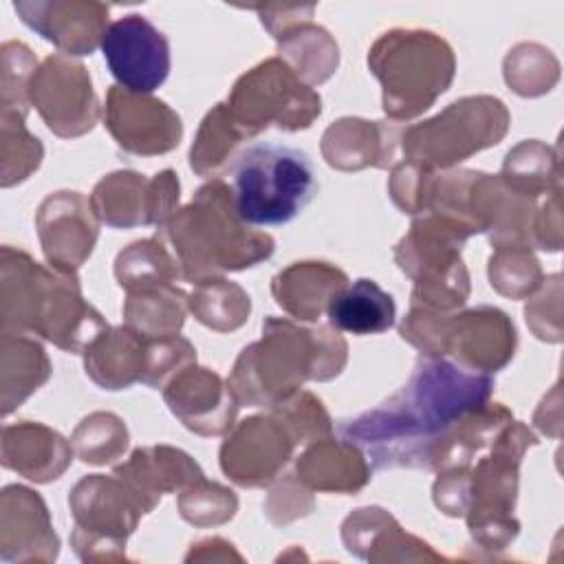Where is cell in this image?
Returning <instances> with one entry per match:
<instances>
[{
	"label": "cell",
	"mask_w": 564,
	"mask_h": 564,
	"mask_svg": "<svg viewBox=\"0 0 564 564\" xmlns=\"http://www.w3.org/2000/svg\"><path fill=\"white\" fill-rule=\"evenodd\" d=\"M494 375L476 372L447 357L421 355L403 388L372 410L341 423V438L355 443L375 469H432L456 425L485 405Z\"/></svg>",
	"instance_id": "cell-1"
},
{
	"label": "cell",
	"mask_w": 564,
	"mask_h": 564,
	"mask_svg": "<svg viewBox=\"0 0 564 564\" xmlns=\"http://www.w3.org/2000/svg\"><path fill=\"white\" fill-rule=\"evenodd\" d=\"M348 361V344L330 324L302 326L269 315L262 337L245 346L227 377L240 405L275 408L297 394L306 381H330Z\"/></svg>",
	"instance_id": "cell-2"
},
{
	"label": "cell",
	"mask_w": 564,
	"mask_h": 564,
	"mask_svg": "<svg viewBox=\"0 0 564 564\" xmlns=\"http://www.w3.org/2000/svg\"><path fill=\"white\" fill-rule=\"evenodd\" d=\"M108 322L82 295L77 273L40 264L26 251H0V330L51 341L64 352H84Z\"/></svg>",
	"instance_id": "cell-3"
},
{
	"label": "cell",
	"mask_w": 564,
	"mask_h": 564,
	"mask_svg": "<svg viewBox=\"0 0 564 564\" xmlns=\"http://www.w3.org/2000/svg\"><path fill=\"white\" fill-rule=\"evenodd\" d=\"M156 238L170 245L181 278L192 284L256 267L275 251L273 236L238 216L234 189L223 178L200 185L194 198L156 229Z\"/></svg>",
	"instance_id": "cell-4"
},
{
	"label": "cell",
	"mask_w": 564,
	"mask_h": 564,
	"mask_svg": "<svg viewBox=\"0 0 564 564\" xmlns=\"http://www.w3.org/2000/svg\"><path fill=\"white\" fill-rule=\"evenodd\" d=\"M368 68L381 84V108L392 121H408L434 106L452 86L454 48L427 29H390L368 51Z\"/></svg>",
	"instance_id": "cell-5"
},
{
	"label": "cell",
	"mask_w": 564,
	"mask_h": 564,
	"mask_svg": "<svg viewBox=\"0 0 564 564\" xmlns=\"http://www.w3.org/2000/svg\"><path fill=\"white\" fill-rule=\"evenodd\" d=\"M403 341L430 357H449L458 366L494 375L516 352L518 333L511 317L496 306L438 313L410 306L399 324Z\"/></svg>",
	"instance_id": "cell-6"
},
{
	"label": "cell",
	"mask_w": 564,
	"mask_h": 564,
	"mask_svg": "<svg viewBox=\"0 0 564 564\" xmlns=\"http://www.w3.org/2000/svg\"><path fill=\"white\" fill-rule=\"evenodd\" d=\"M234 203L251 227L291 223L317 194L311 159L291 145L256 143L234 163Z\"/></svg>",
	"instance_id": "cell-7"
},
{
	"label": "cell",
	"mask_w": 564,
	"mask_h": 564,
	"mask_svg": "<svg viewBox=\"0 0 564 564\" xmlns=\"http://www.w3.org/2000/svg\"><path fill=\"white\" fill-rule=\"evenodd\" d=\"M474 234L456 220L419 214L394 245L397 267L414 282L410 306L452 313L469 297V271L460 249Z\"/></svg>",
	"instance_id": "cell-8"
},
{
	"label": "cell",
	"mask_w": 564,
	"mask_h": 564,
	"mask_svg": "<svg viewBox=\"0 0 564 564\" xmlns=\"http://www.w3.org/2000/svg\"><path fill=\"white\" fill-rule=\"evenodd\" d=\"M538 436L522 421H511L491 443L489 454L469 465V505L465 511L471 540L487 551L507 549L520 533L513 516L520 463Z\"/></svg>",
	"instance_id": "cell-9"
},
{
	"label": "cell",
	"mask_w": 564,
	"mask_h": 564,
	"mask_svg": "<svg viewBox=\"0 0 564 564\" xmlns=\"http://www.w3.org/2000/svg\"><path fill=\"white\" fill-rule=\"evenodd\" d=\"M509 123L511 115L498 97H460L438 115L401 130V161L434 172L454 170L471 154L498 145Z\"/></svg>",
	"instance_id": "cell-10"
},
{
	"label": "cell",
	"mask_w": 564,
	"mask_h": 564,
	"mask_svg": "<svg viewBox=\"0 0 564 564\" xmlns=\"http://www.w3.org/2000/svg\"><path fill=\"white\" fill-rule=\"evenodd\" d=\"M225 104L247 139L271 126L284 132L306 130L322 115L319 93L280 57L262 59L242 73Z\"/></svg>",
	"instance_id": "cell-11"
},
{
	"label": "cell",
	"mask_w": 564,
	"mask_h": 564,
	"mask_svg": "<svg viewBox=\"0 0 564 564\" xmlns=\"http://www.w3.org/2000/svg\"><path fill=\"white\" fill-rule=\"evenodd\" d=\"M70 546L82 562H121L145 509L117 474H88L70 489Z\"/></svg>",
	"instance_id": "cell-12"
},
{
	"label": "cell",
	"mask_w": 564,
	"mask_h": 564,
	"mask_svg": "<svg viewBox=\"0 0 564 564\" xmlns=\"http://www.w3.org/2000/svg\"><path fill=\"white\" fill-rule=\"evenodd\" d=\"M29 104L62 139L84 137L101 115L88 68L64 53H51L42 59L29 84Z\"/></svg>",
	"instance_id": "cell-13"
},
{
	"label": "cell",
	"mask_w": 564,
	"mask_h": 564,
	"mask_svg": "<svg viewBox=\"0 0 564 564\" xmlns=\"http://www.w3.org/2000/svg\"><path fill=\"white\" fill-rule=\"evenodd\" d=\"M99 223L115 229L165 225L181 200V183L174 170H161L145 176L134 170H117L106 174L88 196Z\"/></svg>",
	"instance_id": "cell-14"
},
{
	"label": "cell",
	"mask_w": 564,
	"mask_h": 564,
	"mask_svg": "<svg viewBox=\"0 0 564 564\" xmlns=\"http://www.w3.org/2000/svg\"><path fill=\"white\" fill-rule=\"evenodd\" d=\"M293 452L295 441L273 412L253 414L225 434L218 463L231 482L256 489L275 482Z\"/></svg>",
	"instance_id": "cell-15"
},
{
	"label": "cell",
	"mask_w": 564,
	"mask_h": 564,
	"mask_svg": "<svg viewBox=\"0 0 564 564\" xmlns=\"http://www.w3.org/2000/svg\"><path fill=\"white\" fill-rule=\"evenodd\" d=\"M101 53L117 86L139 95L154 93L170 75V42L139 13L110 22L101 40Z\"/></svg>",
	"instance_id": "cell-16"
},
{
	"label": "cell",
	"mask_w": 564,
	"mask_h": 564,
	"mask_svg": "<svg viewBox=\"0 0 564 564\" xmlns=\"http://www.w3.org/2000/svg\"><path fill=\"white\" fill-rule=\"evenodd\" d=\"M104 126L123 152L137 156L167 154L183 139L181 117L163 99L121 86L106 93Z\"/></svg>",
	"instance_id": "cell-17"
},
{
	"label": "cell",
	"mask_w": 564,
	"mask_h": 564,
	"mask_svg": "<svg viewBox=\"0 0 564 564\" xmlns=\"http://www.w3.org/2000/svg\"><path fill=\"white\" fill-rule=\"evenodd\" d=\"M35 229L48 267L77 273L99 238V218L79 192H51L35 212Z\"/></svg>",
	"instance_id": "cell-18"
},
{
	"label": "cell",
	"mask_w": 564,
	"mask_h": 564,
	"mask_svg": "<svg viewBox=\"0 0 564 564\" xmlns=\"http://www.w3.org/2000/svg\"><path fill=\"white\" fill-rule=\"evenodd\" d=\"M163 401L198 436H225L236 425L240 408L229 383L218 372L196 364L183 368L163 388Z\"/></svg>",
	"instance_id": "cell-19"
},
{
	"label": "cell",
	"mask_w": 564,
	"mask_h": 564,
	"mask_svg": "<svg viewBox=\"0 0 564 564\" xmlns=\"http://www.w3.org/2000/svg\"><path fill=\"white\" fill-rule=\"evenodd\" d=\"M18 18L64 55H90L101 46L108 7L93 0H20Z\"/></svg>",
	"instance_id": "cell-20"
},
{
	"label": "cell",
	"mask_w": 564,
	"mask_h": 564,
	"mask_svg": "<svg viewBox=\"0 0 564 564\" xmlns=\"http://www.w3.org/2000/svg\"><path fill=\"white\" fill-rule=\"evenodd\" d=\"M59 538L42 496L24 485L0 494V557L4 562H53Z\"/></svg>",
	"instance_id": "cell-21"
},
{
	"label": "cell",
	"mask_w": 564,
	"mask_h": 564,
	"mask_svg": "<svg viewBox=\"0 0 564 564\" xmlns=\"http://www.w3.org/2000/svg\"><path fill=\"white\" fill-rule=\"evenodd\" d=\"M401 130L397 121L341 117L322 134L324 161L341 172L394 167L401 163Z\"/></svg>",
	"instance_id": "cell-22"
},
{
	"label": "cell",
	"mask_w": 564,
	"mask_h": 564,
	"mask_svg": "<svg viewBox=\"0 0 564 564\" xmlns=\"http://www.w3.org/2000/svg\"><path fill=\"white\" fill-rule=\"evenodd\" d=\"M341 540L350 555L366 562H416L445 560L425 540L408 533L383 507L355 509L341 522Z\"/></svg>",
	"instance_id": "cell-23"
},
{
	"label": "cell",
	"mask_w": 564,
	"mask_h": 564,
	"mask_svg": "<svg viewBox=\"0 0 564 564\" xmlns=\"http://www.w3.org/2000/svg\"><path fill=\"white\" fill-rule=\"evenodd\" d=\"M73 456V445L44 423L18 421L2 425L0 463L31 482L46 485L57 480L70 467Z\"/></svg>",
	"instance_id": "cell-24"
},
{
	"label": "cell",
	"mask_w": 564,
	"mask_h": 564,
	"mask_svg": "<svg viewBox=\"0 0 564 564\" xmlns=\"http://www.w3.org/2000/svg\"><path fill=\"white\" fill-rule=\"evenodd\" d=\"M141 500L145 513L154 511L163 494H178L205 474L183 449L172 445L137 447L130 458L112 469Z\"/></svg>",
	"instance_id": "cell-25"
},
{
	"label": "cell",
	"mask_w": 564,
	"mask_h": 564,
	"mask_svg": "<svg viewBox=\"0 0 564 564\" xmlns=\"http://www.w3.org/2000/svg\"><path fill=\"white\" fill-rule=\"evenodd\" d=\"M346 286L348 275L322 260L293 262L271 278V293L278 306L295 322H317Z\"/></svg>",
	"instance_id": "cell-26"
},
{
	"label": "cell",
	"mask_w": 564,
	"mask_h": 564,
	"mask_svg": "<svg viewBox=\"0 0 564 564\" xmlns=\"http://www.w3.org/2000/svg\"><path fill=\"white\" fill-rule=\"evenodd\" d=\"M295 476L313 491L357 494L370 482L372 471L355 443L330 434L308 443L295 460Z\"/></svg>",
	"instance_id": "cell-27"
},
{
	"label": "cell",
	"mask_w": 564,
	"mask_h": 564,
	"mask_svg": "<svg viewBox=\"0 0 564 564\" xmlns=\"http://www.w3.org/2000/svg\"><path fill=\"white\" fill-rule=\"evenodd\" d=\"M84 355V370L101 390H126L141 383L148 357V337L130 326H108Z\"/></svg>",
	"instance_id": "cell-28"
},
{
	"label": "cell",
	"mask_w": 564,
	"mask_h": 564,
	"mask_svg": "<svg viewBox=\"0 0 564 564\" xmlns=\"http://www.w3.org/2000/svg\"><path fill=\"white\" fill-rule=\"evenodd\" d=\"M51 361L33 335L0 330V405L11 414L51 377Z\"/></svg>",
	"instance_id": "cell-29"
},
{
	"label": "cell",
	"mask_w": 564,
	"mask_h": 564,
	"mask_svg": "<svg viewBox=\"0 0 564 564\" xmlns=\"http://www.w3.org/2000/svg\"><path fill=\"white\" fill-rule=\"evenodd\" d=\"M326 315L328 324L339 333L377 335L394 326L397 306L392 295L375 280L359 278L335 295Z\"/></svg>",
	"instance_id": "cell-30"
},
{
	"label": "cell",
	"mask_w": 564,
	"mask_h": 564,
	"mask_svg": "<svg viewBox=\"0 0 564 564\" xmlns=\"http://www.w3.org/2000/svg\"><path fill=\"white\" fill-rule=\"evenodd\" d=\"M278 57L284 59L293 73L308 86L324 84L339 66V46L333 35L311 20H304L278 40Z\"/></svg>",
	"instance_id": "cell-31"
},
{
	"label": "cell",
	"mask_w": 564,
	"mask_h": 564,
	"mask_svg": "<svg viewBox=\"0 0 564 564\" xmlns=\"http://www.w3.org/2000/svg\"><path fill=\"white\" fill-rule=\"evenodd\" d=\"M189 295L176 284H152L126 293L123 324L145 337L178 335Z\"/></svg>",
	"instance_id": "cell-32"
},
{
	"label": "cell",
	"mask_w": 564,
	"mask_h": 564,
	"mask_svg": "<svg viewBox=\"0 0 564 564\" xmlns=\"http://www.w3.org/2000/svg\"><path fill=\"white\" fill-rule=\"evenodd\" d=\"M245 132L234 121L227 104H216L200 121L189 148V167L205 178H218L225 167L238 159L236 150L245 141Z\"/></svg>",
	"instance_id": "cell-33"
},
{
	"label": "cell",
	"mask_w": 564,
	"mask_h": 564,
	"mask_svg": "<svg viewBox=\"0 0 564 564\" xmlns=\"http://www.w3.org/2000/svg\"><path fill=\"white\" fill-rule=\"evenodd\" d=\"M498 176L513 192L540 198L560 189V161L551 145L527 139L507 152Z\"/></svg>",
	"instance_id": "cell-34"
},
{
	"label": "cell",
	"mask_w": 564,
	"mask_h": 564,
	"mask_svg": "<svg viewBox=\"0 0 564 564\" xmlns=\"http://www.w3.org/2000/svg\"><path fill=\"white\" fill-rule=\"evenodd\" d=\"M513 421V414L502 403L487 401L485 405L471 410L454 430L447 445L441 452L436 471L471 465L474 458L489 449L496 436Z\"/></svg>",
	"instance_id": "cell-35"
},
{
	"label": "cell",
	"mask_w": 564,
	"mask_h": 564,
	"mask_svg": "<svg viewBox=\"0 0 564 564\" xmlns=\"http://www.w3.org/2000/svg\"><path fill=\"white\" fill-rule=\"evenodd\" d=\"M187 308L203 326L216 333H231L249 319L251 297L238 282L212 278L196 284Z\"/></svg>",
	"instance_id": "cell-36"
},
{
	"label": "cell",
	"mask_w": 564,
	"mask_h": 564,
	"mask_svg": "<svg viewBox=\"0 0 564 564\" xmlns=\"http://www.w3.org/2000/svg\"><path fill=\"white\" fill-rule=\"evenodd\" d=\"M115 278L128 293L152 284H174L181 278V269L165 242L154 236L134 240L117 253Z\"/></svg>",
	"instance_id": "cell-37"
},
{
	"label": "cell",
	"mask_w": 564,
	"mask_h": 564,
	"mask_svg": "<svg viewBox=\"0 0 564 564\" xmlns=\"http://www.w3.org/2000/svg\"><path fill=\"white\" fill-rule=\"evenodd\" d=\"M26 115L0 108V185L11 187L26 181L42 163V141L24 126Z\"/></svg>",
	"instance_id": "cell-38"
},
{
	"label": "cell",
	"mask_w": 564,
	"mask_h": 564,
	"mask_svg": "<svg viewBox=\"0 0 564 564\" xmlns=\"http://www.w3.org/2000/svg\"><path fill=\"white\" fill-rule=\"evenodd\" d=\"M128 443L130 434L126 421L115 412L104 410L84 416L70 436L75 456L82 463L97 467L119 460L126 454Z\"/></svg>",
	"instance_id": "cell-39"
},
{
	"label": "cell",
	"mask_w": 564,
	"mask_h": 564,
	"mask_svg": "<svg viewBox=\"0 0 564 564\" xmlns=\"http://www.w3.org/2000/svg\"><path fill=\"white\" fill-rule=\"evenodd\" d=\"M502 75L516 95L538 97L557 84L560 62L542 44L522 42L507 53L502 62Z\"/></svg>",
	"instance_id": "cell-40"
},
{
	"label": "cell",
	"mask_w": 564,
	"mask_h": 564,
	"mask_svg": "<svg viewBox=\"0 0 564 564\" xmlns=\"http://www.w3.org/2000/svg\"><path fill=\"white\" fill-rule=\"evenodd\" d=\"M487 275L491 289L511 300H524L533 295L544 282L538 258L533 256L531 247L524 245L496 247L489 256Z\"/></svg>",
	"instance_id": "cell-41"
},
{
	"label": "cell",
	"mask_w": 564,
	"mask_h": 564,
	"mask_svg": "<svg viewBox=\"0 0 564 564\" xmlns=\"http://www.w3.org/2000/svg\"><path fill=\"white\" fill-rule=\"evenodd\" d=\"M176 507L185 522L207 529V527L225 524L236 516L238 496L234 494V489H229L220 482L207 480L203 476L200 480H196L189 487H185L183 491H178Z\"/></svg>",
	"instance_id": "cell-42"
},
{
	"label": "cell",
	"mask_w": 564,
	"mask_h": 564,
	"mask_svg": "<svg viewBox=\"0 0 564 564\" xmlns=\"http://www.w3.org/2000/svg\"><path fill=\"white\" fill-rule=\"evenodd\" d=\"M0 108H11L22 115L29 112V84L40 62L35 53L20 40H9L0 48Z\"/></svg>",
	"instance_id": "cell-43"
},
{
	"label": "cell",
	"mask_w": 564,
	"mask_h": 564,
	"mask_svg": "<svg viewBox=\"0 0 564 564\" xmlns=\"http://www.w3.org/2000/svg\"><path fill=\"white\" fill-rule=\"evenodd\" d=\"M271 412L282 421V425L293 436L295 445H308L333 434V421L322 399L308 390H300L284 403L271 408Z\"/></svg>",
	"instance_id": "cell-44"
},
{
	"label": "cell",
	"mask_w": 564,
	"mask_h": 564,
	"mask_svg": "<svg viewBox=\"0 0 564 564\" xmlns=\"http://www.w3.org/2000/svg\"><path fill=\"white\" fill-rule=\"evenodd\" d=\"M192 364H196V348L187 337H148V357L141 383L152 390L165 388L183 368Z\"/></svg>",
	"instance_id": "cell-45"
},
{
	"label": "cell",
	"mask_w": 564,
	"mask_h": 564,
	"mask_svg": "<svg viewBox=\"0 0 564 564\" xmlns=\"http://www.w3.org/2000/svg\"><path fill=\"white\" fill-rule=\"evenodd\" d=\"M542 291L527 302L524 319L533 335L542 341H562V275L553 273L544 278Z\"/></svg>",
	"instance_id": "cell-46"
},
{
	"label": "cell",
	"mask_w": 564,
	"mask_h": 564,
	"mask_svg": "<svg viewBox=\"0 0 564 564\" xmlns=\"http://www.w3.org/2000/svg\"><path fill=\"white\" fill-rule=\"evenodd\" d=\"M313 509L315 500L311 496V489L295 474L278 480L264 500V513L275 527L291 524L308 516Z\"/></svg>",
	"instance_id": "cell-47"
},
{
	"label": "cell",
	"mask_w": 564,
	"mask_h": 564,
	"mask_svg": "<svg viewBox=\"0 0 564 564\" xmlns=\"http://www.w3.org/2000/svg\"><path fill=\"white\" fill-rule=\"evenodd\" d=\"M432 485V500L441 513L449 518H463L469 505V465L436 471Z\"/></svg>",
	"instance_id": "cell-48"
},
{
	"label": "cell",
	"mask_w": 564,
	"mask_h": 564,
	"mask_svg": "<svg viewBox=\"0 0 564 564\" xmlns=\"http://www.w3.org/2000/svg\"><path fill=\"white\" fill-rule=\"evenodd\" d=\"M258 11L262 26L278 40L284 31L291 26L311 20L315 13V7H302V4H264V7H251Z\"/></svg>",
	"instance_id": "cell-49"
}]
</instances>
